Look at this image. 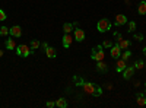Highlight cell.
Here are the masks:
<instances>
[{
	"label": "cell",
	"mask_w": 146,
	"mask_h": 108,
	"mask_svg": "<svg viewBox=\"0 0 146 108\" xmlns=\"http://www.w3.org/2000/svg\"><path fill=\"white\" fill-rule=\"evenodd\" d=\"M82 89L86 92V93H89V95H95V97H98V95L102 93V91L96 85L91 83V82H82Z\"/></svg>",
	"instance_id": "1"
},
{
	"label": "cell",
	"mask_w": 146,
	"mask_h": 108,
	"mask_svg": "<svg viewBox=\"0 0 146 108\" xmlns=\"http://www.w3.org/2000/svg\"><path fill=\"white\" fill-rule=\"evenodd\" d=\"M102 48H104L102 45H96L95 48H92V54H91L92 60H95V62H101V60H104L105 53L102 51Z\"/></svg>",
	"instance_id": "2"
},
{
	"label": "cell",
	"mask_w": 146,
	"mask_h": 108,
	"mask_svg": "<svg viewBox=\"0 0 146 108\" xmlns=\"http://www.w3.org/2000/svg\"><path fill=\"white\" fill-rule=\"evenodd\" d=\"M96 28H98L100 32H107V31H110V28H111V22H110L108 19H105V18H102V19L98 21V23H96Z\"/></svg>",
	"instance_id": "3"
},
{
	"label": "cell",
	"mask_w": 146,
	"mask_h": 108,
	"mask_svg": "<svg viewBox=\"0 0 146 108\" xmlns=\"http://www.w3.org/2000/svg\"><path fill=\"white\" fill-rule=\"evenodd\" d=\"M16 53H18V56L28 57V56L32 53V50H31V47H28L27 44H21V45L16 47Z\"/></svg>",
	"instance_id": "4"
},
{
	"label": "cell",
	"mask_w": 146,
	"mask_h": 108,
	"mask_svg": "<svg viewBox=\"0 0 146 108\" xmlns=\"http://www.w3.org/2000/svg\"><path fill=\"white\" fill-rule=\"evenodd\" d=\"M9 34H10V35H12V37H13V38H19L21 35H22V29H21V27L15 25V27L9 28Z\"/></svg>",
	"instance_id": "5"
},
{
	"label": "cell",
	"mask_w": 146,
	"mask_h": 108,
	"mask_svg": "<svg viewBox=\"0 0 146 108\" xmlns=\"http://www.w3.org/2000/svg\"><path fill=\"white\" fill-rule=\"evenodd\" d=\"M126 67H127V62H124L123 58H120V57H118L117 63H115V70H117L118 73H120V72H123Z\"/></svg>",
	"instance_id": "6"
},
{
	"label": "cell",
	"mask_w": 146,
	"mask_h": 108,
	"mask_svg": "<svg viewBox=\"0 0 146 108\" xmlns=\"http://www.w3.org/2000/svg\"><path fill=\"white\" fill-rule=\"evenodd\" d=\"M75 40L79 41V42L85 40V31H83V29H80V28L75 29Z\"/></svg>",
	"instance_id": "7"
},
{
	"label": "cell",
	"mask_w": 146,
	"mask_h": 108,
	"mask_svg": "<svg viewBox=\"0 0 146 108\" xmlns=\"http://www.w3.org/2000/svg\"><path fill=\"white\" fill-rule=\"evenodd\" d=\"M120 56H121V48L118 47V44L113 45V47H111V57H114V58H118Z\"/></svg>",
	"instance_id": "8"
},
{
	"label": "cell",
	"mask_w": 146,
	"mask_h": 108,
	"mask_svg": "<svg viewBox=\"0 0 146 108\" xmlns=\"http://www.w3.org/2000/svg\"><path fill=\"white\" fill-rule=\"evenodd\" d=\"M133 73H135V66H133V67H126L123 70V78L124 79H130L133 76Z\"/></svg>",
	"instance_id": "9"
},
{
	"label": "cell",
	"mask_w": 146,
	"mask_h": 108,
	"mask_svg": "<svg viewBox=\"0 0 146 108\" xmlns=\"http://www.w3.org/2000/svg\"><path fill=\"white\" fill-rule=\"evenodd\" d=\"M72 42H73V37L70 34H64V37H63V45L66 47V48H69V47L72 45Z\"/></svg>",
	"instance_id": "10"
},
{
	"label": "cell",
	"mask_w": 146,
	"mask_h": 108,
	"mask_svg": "<svg viewBox=\"0 0 146 108\" xmlns=\"http://www.w3.org/2000/svg\"><path fill=\"white\" fill-rule=\"evenodd\" d=\"M124 23H127V18L124 15H117L115 16V25L117 27H121V25H124Z\"/></svg>",
	"instance_id": "11"
},
{
	"label": "cell",
	"mask_w": 146,
	"mask_h": 108,
	"mask_svg": "<svg viewBox=\"0 0 146 108\" xmlns=\"http://www.w3.org/2000/svg\"><path fill=\"white\" fill-rule=\"evenodd\" d=\"M117 44H118V47H120L121 50H127L129 47H130V41H129V40H123V38L118 40Z\"/></svg>",
	"instance_id": "12"
},
{
	"label": "cell",
	"mask_w": 146,
	"mask_h": 108,
	"mask_svg": "<svg viewBox=\"0 0 146 108\" xmlns=\"http://www.w3.org/2000/svg\"><path fill=\"white\" fill-rule=\"evenodd\" d=\"M45 54H47L48 58H54L57 56V51H56V48H53V47H47V48H45Z\"/></svg>",
	"instance_id": "13"
},
{
	"label": "cell",
	"mask_w": 146,
	"mask_h": 108,
	"mask_svg": "<svg viewBox=\"0 0 146 108\" xmlns=\"http://www.w3.org/2000/svg\"><path fill=\"white\" fill-rule=\"evenodd\" d=\"M16 47H18V45H16V42H15V38H13V37H12L10 40H7V41H6V48H9V50H15Z\"/></svg>",
	"instance_id": "14"
},
{
	"label": "cell",
	"mask_w": 146,
	"mask_h": 108,
	"mask_svg": "<svg viewBox=\"0 0 146 108\" xmlns=\"http://www.w3.org/2000/svg\"><path fill=\"white\" fill-rule=\"evenodd\" d=\"M136 101H137V105H140V107L146 105V97H145L143 93H137V98H136Z\"/></svg>",
	"instance_id": "15"
},
{
	"label": "cell",
	"mask_w": 146,
	"mask_h": 108,
	"mask_svg": "<svg viewBox=\"0 0 146 108\" xmlns=\"http://www.w3.org/2000/svg\"><path fill=\"white\" fill-rule=\"evenodd\" d=\"M137 12H139V15H145L146 13V2H145V0H142V2L139 3Z\"/></svg>",
	"instance_id": "16"
},
{
	"label": "cell",
	"mask_w": 146,
	"mask_h": 108,
	"mask_svg": "<svg viewBox=\"0 0 146 108\" xmlns=\"http://www.w3.org/2000/svg\"><path fill=\"white\" fill-rule=\"evenodd\" d=\"M56 105H57L58 108H66V107H67V101H66L64 98H58V99L56 101Z\"/></svg>",
	"instance_id": "17"
},
{
	"label": "cell",
	"mask_w": 146,
	"mask_h": 108,
	"mask_svg": "<svg viewBox=\"0 0 146 108\" xmlns=\"http://www.w3.org/2000/svg\"><path fill=\"white\" fill-rule=\"evenodd\" d=\"M96 69H98L100 72H107V69H108V66L102 62V60H101V62H96Z\"/></svg>",
	"instance_id": "18"
},
{
	"label": "cell",
	"mask_w": 146,
	"mask_h": 108,
	"mask_svg": "<svg viewBox=\"0 0 146 108\" xmlns=\"http://www.w3.org/2000/svg\"><path fill=\"white\" fill-rule=\"evenodd\" d=\"M63 31H64V34H70L72 31H73V25H72V23H64V25H63Z\"/></svg>",
	"instance_id": "19"
},
{
	"label": "cell",
	"mask_w": 146,
	"mask_h": 108,
	"mask_svg": "<svg viewBox=\"0 0 146 108\" xmlns=\"http://www.w3.org/2000/svg\"><path fill=\"white\" fill-rule=\"evenodd\" d=\"M130 56H131V53H130V51H121V56H120V58H123L124 62H129Z\"/></svg>",
	"instance_id": "20"
},
{
	"label": "cell",
	"mask_w": 146,
	"mask_h": 108,
	"mask_svg": "<svg viewBox=\"0 0 146 108\" xmlns=\"http://www.w3.org/2000/svg\"><path fill=\"white\" fill-rule=\"evenodd\" d=\"M40 45H41V44H40V41H38V40H32V41H31V50H32V51H34V50H36Z\"/></svg>",
	"instance_id": "21"
},
{
	"label": "cell",
	"mask_w": 146,
	"mask_h": 108,
	"mask_svg": "<svg viewBox=\"0 0 146 108\" xmlns=\"http://www.w3.org/2000/svg\"><path fill=\"white\" fill-rule=\"evenodd\" d=\"M127 31H129L130 34H131V32H135V31H136V22H133V21L129 22V28H127Z\"/></svg>",
	"instance_id": "22"
},
{
	"label": "cell",
	"mask_w": 146,
	"mask_h": 108,
	"mask_svg": "<svg viewBox=\"0 0 146 108\" xmlns=\"http://www.w3.org/2000/svg\"><path fill=\"white\" fill-rule=\"evenodd\" d=\"M145 67V62H143V60H137V62L135 63V69H143Z\"/></svg>",
	"instance_id": "23"
},
{
	"label": "cell",
	"mask_w": 146,
	"mask_h": 108,
	"mask_svg": "<svg viewBox=\"0 0 146 108\" xmlns=\"http://www.w3.org/2000/svg\"><path fill=\"white\" fill-rule=\"evenodd\" d=\"M102 47H104V48H111V47H113V41L111 40H105L102 42Z\"/></svg>",
	"instance_id": "24"
},
{
	"label": "cell",
	"mask_w": 146,
	"mask_h": 108,
	"mask_svg": "<svg viewBox=\"0 0 146 108\" xmlns=\"http://www.w3.org/2000/svg\"><path fill=\"white\" fill-rule=\"evenodd\" d=\"M7 34H9V28H6V27L0 28V35H2V37H6Z\"/></svg>",
	"instance_id": "25"
},
{
	"label": "cell",
	"mask_w": 146,
	"mask_h": 108,
	"mask_svg": "<svg viewBox=\"0 0 146 108\" xmlns=\"http://www.w3.org/2000/svg\"><path fill=\"white\" fill-rule=\"evenodd\" d=\"M7 16H6V13H5V12L2 10V9H0V21H5Z\"/></svg>",
	"instance_id": "26"
},
{
	"label": "cell",
	"mask_w": 146,
	"mask_h": 108,
	"mask_svg": "<svg viewBox=\"0 0 146 108\" xmlns=\"http://www.w3.org/2000/svg\"><path fill=\"white\" fill-rule=\"evenodd\" d=\"M45 105H47L48 108H53V107H56V102H53V101H48Z\"/></svg>",
	"instance_id": "27"
},
{
	"label": "cell",
	"mask_w": 146,
	"mask_h": 108,
	"mask_svg": "<svg viewBox=\"0 0 146 108\" xmlns=\"http://www.w3.org/2000/svg\"><path fill=\"white\" fill-rule=\"evenodd\" d=\"M135 40H137V41H142V40H143V35H140V34H136V35H135Z\"/></svg>",
	"instance_id": "28"
},
{
	"label": "cell",
	"mask_w": 146,
	"mask_h": 108,
	"mask_svg": "<svg viewBox=\"0 0 146 108\" xmlns=\"http://www.w3.org/2000/svg\"><path fill=\"white\" fill-rule=\"evenodd\" d=\"M2 56H3V51H2V50H0V57H2Z\"/></svg>",
	"instance_id": "29"
},
{
	"label": "cell",
	"mask_w": 146,
	"mask_h": 108,
	"mask_svg": "<svg viewBox=\"0 0 146 108\" xmlns=\"http://www.w3.org/2000/svg\"><path fill=\"white\" fill-rule=\"evenodd\" d=\"M145 97H146V91H145Z\"/></svg>",
	"instance_id": "30"
},
{
	"label": "cell",
	"mask_w": 146,
	"mask_h": 108,
	"mask_svg": "<svg viewBox=\"0 0 146 108\" xmlns=\"http://www.w3.org/2000/svg\"><path fill=\"white\" fill-rule=\"evenodd\" d=\"M145 66H146V62H145Z\"/></svg>",
	"instance_id": "31"
},
{
	"label": "cell",
	"mask_w": 146,
	"mask_h": 108,
	"mask_svg": "<svg viewBox=\"0 0 146 108\" xmlns=\"http://www.w3.org/2000/svg\"><path fill=\"white\" fill-rule=\"evenodd\" d=\"M145 86H146V83H145Z\"/></svg>",
	"instance_id": "32"
}]
</instances>
